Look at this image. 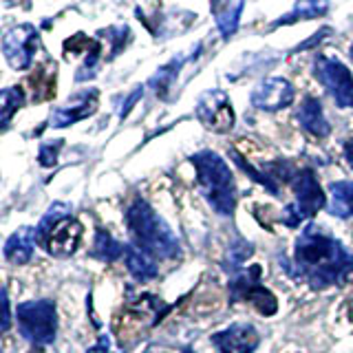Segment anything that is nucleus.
Instances as JSON below:
<instances>
[{"instance_id":"f257e3e1","label":"nucleus","mask_w":353,"mask_h":353,"mask_svg":"<svg viewBox=\"0 0 353 353\" xmlns=\"http://www.w3.org/2000/svg\"><path fill=\"white\" fill-rule=\"evenodd\" d=\"M294 263L298 276L312 290H325L353 281V254L336 236L314 223L307 225L296 239Z\"/></svg>"},{"instance_id":"f03ea898","label":"nucleus","mask_w":353,"mask_h":353,"mask_svg":"<svg viewBox=\"0 0 353 353\" xmlns=\"http://www.w3.org/2000/svg\"><path fill=\"white\" fill-rule=\"evenodd\" d=\"M126 228L132 236V245L150 254L152 259L168 261L181 256V245L172 230L143 199H135L126 210Z\"/></svg>"},{"instance_id":"7ed1b4c3","label":"nucleus","mask_w":353,"mask_h":353,"mask_svg":"<svg viewBox=\"0 0 353 353\" xmlns=\"http://www.w3.org/2000/svg\"><path fill=\"white\" fill-rule=\"evenodd\" d=\"M190 161L196 168V181L203 199L221 216H232L236 210V185L234 174L221 154L212 150L194 152Z\"/></svg>"},{"instance_id":"20e7f679","label":"nucleus","mask_w":353,"mask_h":353,"mask_svg":"<svg viewBox=\"0 0 353 353\" xmlns=\"http://www.w3.org/2000/svg\"><path fill=\"white\" fill-rule=\"evenodd\" d=\"M287 183L292 185L296 199L287 205L283 223L287 228H298L305 219L316 216L325 208V192L312 168H296V165H292Z\"/></svg>"},{"instance_id":"39448f33","label":"nucleus","mask_w":353,"mask_h":353,"mask_svg":"<svg viewBox=\"0 0 353 353\" xmlns=\"http://www.w3.org/2000/svg\"><path fill=\"white\" fill-rule=\"evenodd\" d=\"M18 331L31 345H51L58 334V314L53 301H29L16 309Z\"/></svg>"},{"instance_id":"423d86ee","label":"nucleus","mask_w":353,"mask_h":353,"mask_svg":"<svg viewBox=\"0 0 353 353\" xmlns=\"http://www.w3.org/2000/svg\"><path fill=\"white\" fill-rule=\"evenodd\" d=\"M314 75L340 108H353V75L338 58L318 53L314 58Z\"/></svg>"},{"instance_id":"0eeeda50","label":"nucleus","mask_w":353,"mask_h":353,"mask_svg":"<svg viewBox=\"0 0 353 353\" xmlns=\"http://www.w3.org/2000/svg\"><path fill=\"white\" fill-rule=\"evenodd\" d=\"M261 265H252V268L241 270L239 274L232 276L230 292L232 301H245L252 303L263 316H274L279 312V301L276 296L261 285Z\"/></svg>"},{"instance_id":"6e6552de","label":"nucleus","mask_w":353,"mask_h":353,"mask_svg":"<svg viewBox=\"0 0 353 353\" xmlns=\"http://www.w3.org/2000/svg\"><path fill=\"white\" fill-rule=\"evenodd\" d=\"M40 33L33 25H18L3 36V53L11 69L25 71L31 66L33 55L38 51Z\"/></svg>"},{"instance_id":"1a4fd4ad","label":"nucleus","mask_w":353,"mask_h":353,"mask_svg":"<svg viewBox=\"0 0 353 353\" xmlns=\"http://www.w3.org/2000/svg\"><path fill=\"white\" fill-rule=\"evenodd\" d=\"M196 117L214 132H228L236 124V115L230 104V97L221 88H210L199 97Z\"/></svg>"},{"instance_id":"9d476101","label":"nucleus","mask_w":353,"mask_h":353,"mask_svg":"<svg viewBox=\"0 0 353 353\" xmlns=\"http://www.w3.org/2000/svg\"><path fill=\"white\" fill-rule=\"evenodd\" d=\"M296 97L294 84L285 77H265V80L254 88L250 95V102L259 110H283L287 108Z\"/></svg>"},{"instance_id":"9b49d317","label":"nucleus","mask_w":353,"mask_h":353,"mask_svg":"<svg viewBox=\"0 0 353 353\" xmlns=\"http://www.w3.org/2000/svg\"><path fill=\"white\" fill-rule=\"evenodd\" d=\"M80 241H82V223L73 216H66L62 221H58L47 234L40 239V243L51 256H58V259H66L75 254V250L80 248Z\"/></svg>"},{"instance_id":"f8f14e48","label":"nucleus","mask_w":353,"mask_h":353,"mask_svg":"<svg viewBox=\"0 0 353 353\" xmlns=\"http://www.w3.org/2000/svg\"><path fill=\"white\" fill-rule=\"evenodd\" d=\"M97 99H99L97 88H86V91H80L73 99H69V104H64L62 108L53 110L49 124L53 128H66V126L75 124V121H82L86 117H91L97 110Z\"/></svg>"},{"instance_id":"ddd939ff","label":"nucleus","mask_w":353,"mask_h":353,"mask_svg":"<svg viewBox=\"0 0 353 353\" xmlns=\"http://www.w3.org/2000/svg\"><path fill=\"white\" fill-rule=\"evenodd\" d=\"M259 331L250 323H234L212 336V345L219 353H252L259 347Z\"/></svg>"},{"instance_id":"4468645a","label":"nucleus","mask_w":353,"mask_h":353,"mask_svg":"<svg viewBox=\"0 0 353 353\" xmlns=\"http://www.w3.org/2000/svg\"><path fill=\"white\" fill-rule=\"evenodd\" d=\"M298 121H301L303 130H307L309 135H314L318 139L323 137H329L331 132V126L325 117V110H323V104H320V99L314 97V95H307L301 106H298V113H296Z\"/></svg>"},{"instance_id":"2eb2a0df","label":"nucleus","mask_w":353,"mask_h":353,"mask_svg":"<svg viewBox=\"0 0 353 353\" xmlns=\"http://www.w3.org/2000/svg\"><path fill=\"white\" fill-rule=\"evenodd\" d=\"M36 243H38L36 228H29V225L18 228L5 243V250H3L5 259L9 263H14V265L29 263L31 256H33V250H36Z\"/></svg>"},{"instance_id":"dca6fc26","label":"nucleus","mask_w":353,"mask_h":353,"mask_svg":"<svg viewBox=\"0 0 353 353\" xmlns=\"http://www.w3.org/2000/svg\"><path fill=\"white\" fill-rule=\"evenodd\" d=\"M124 259H126V268L128 272L135 276V279L139 283H148L152 279H157V263H154V259L150 256V254H146L143 250H139L137 245H126L124 250Z\"/></svg>"},{"instance_id":"f3484780","label":"nucleus","mask_w":353,"mask_h":353,"mask_svg":"<svg viewBox=\"0 0 353 353\" xmlns=\"http://www.w3.org/2000/svg\"><path fill=\"white\" fill-rule=\"evenodd\" d=\"M327 11H329V0H298L290 14L281 16L272 25V29L285 27V25H294V22H301V20L323 18V16H327Z\"/></svg>"},{"instance_id":"a211bd4d","label":"nucleus","mask_w":353,"mask_h":353,"mask_svg":"<svg viewBox=\"0 0 353 353\" xmlns=\"http://www.w3.org/2000/svg\"><path fill=\"white\" fill-rule=\"evenodd\" d=\"M327 210L336 219L353 216V181H334L329 185Z\"/></svg>"},{"instance_id":"6ab92c4d","label":"nucleus","mask_w":353,"mask_h":353,"mask_svg":"<svg viewBox=\"0 0 353 353\" xmlns=\"http://www.w3.org/2000/svg\"><path fill=\"white\" fill-rule=\"evenodd\" d=\"M185 62H188L185 55H176V58H172L168 64H163L161 69L150 77L148 86H150L152 91L157 93L161 99H165V97H168V91L172 88V84L176 82V77H179V73H181V69H183V64H185Z\"/></svg>"},{"instance_id":"aec40b11","label":"nucleus","mask_w":353,"mask_h":353,"mask_svg":"<svg viewBox=\"0 0 353 353\" xmlns=\"http://www.w3.org/2000/svg\"><path fill=\"white\" fill-rule=\"evenodd\" d=\"M243 0H230V3L214 7V20H216V27L221 31V36L225 40L230 36H234V31L239 29V20L243 14Z\"/></svg>"},{"instance_id":"412c9836","label":"nucleus","mask_w":353,"mask_h":353,"mask_svg":"<svg viewBox=\"0 0 353 353\" xmlns=\"http://www.w3.org/2000/svg\"><path fill=\"white\" fill-rule=\"evenodd\" d=\"M25 106V91L20 86H7L0 91V128H7L11 117Z\"/></svg>"},{"instance_id":"4be33fe9","label":"nucleus","mask_w":353,"mask_h":353,"mask_svg":"<svg viewBox=\"0 0 353 353\" xmlns=\"http://www.w3.org/2000/svg\"><path fill=\"white\" fill-rule=\"evenodd\" d=\"M124 250L126 245H121L117 239L110 236V232L106 230H97L95 234V243H93V256L99 261H106V263H113L119 256H124Z\"/></svg>"},{"instance_id":"5701e85b","label":"nucleus","mask_w":353,"mask_h":353,"mask_svg":"<svg viewBox=\"0 0 353 353\" xmlns=\"http://www.w3.org/2000/svg\"><path fill=\"white\" fill-rule=\"evenodd\" d=\"M230 157L236 161V165H239V168H241L243 172H245L248 176H252L254 181H259L263 188H268V190H270L274 196H279V194H281L279 183L274 181V176H272L268 170H259V168H254V165H250L245 159L241 157V152H239V150H230Z\"/></svg>"},{"instance_id":"b1692460","label":"nucleus","mask_w":353,"mask_h":353,"mask_svg":"<svg viewBox=\"0 0 353 353\" xmlns=\"http://www.w3.org/2000/svg\"><path fill=\"white\" fill-rule=\"evenodd\" d=\"M102 36L110 42V55L108 58L113 60V58H117V55L126 49V44L130 42V38H132V31H130V27L128 25H117V27H108L106 31H99Z\"/></svg>"},{"instance_id":"393cba45","label":"nucleus","mask_w":353,"mask_h":353,"mask_svg":"<svg viewBox=\"0 0 353 353\" xmlns=\"http://www.w3.org/2000/svg\"><path fill=\"white\" fill-rule=\"evenodd\" d=\"M252 245L248 241H243V239H236V245H232L230 252H228V259L223 263V268L228 274H239L241 272V265L243 261H245L250 254H252Z\"/></svg>"},{"instance_id":"a878e982","label":"nucleus","mask_w":353,"mask_h":353,"mask_svg":"<svg viewBox=\"0 0 353 353\" xmlns=\"http://www.w3.org/2000/svg\"><path fill=\"white\" fill-rule=\"evenodd\" d=\"M99 53H102V44L95 42L93 47H91V51H88L84 64H82L80 69H77V73H75V80H77V82H84V80H88V77H93V75H95V66H97V62H99Z\"/></svg>"},{"instance_id":"bb28decb","label":"nucleus","mask_w":353,"mask_h":353,"mask_svg":"<svg viewBox=\"0 0 353 353\" xmlns=\"http://www.w3.org/2000/svg\"><path fill=\"white\" fill-rule=\"evenodd\" d=\"M62 143H64L62 139L42 143L40 150H38V161H40V165H44V168H51V165L58 163V154L62 150Z\"/></svg>"},{"instance_id":"cd10ccee","label":"nucleus","mask_w":353,"mask_h":353,"mask_svg":"<svg viewBox=\"0 0 353 353\" xmlns=\"http://www.w3.org/2000/svg\"><path fill=\"white\" fill-rule=\"evenodd\" d=\"M9 327H11V307H9L7 292L0 287V336L7 334Z\"/></svg>"},{"instance_id":"c85d7f7f","label":"nucleus","mask_w":353,"mask_h":353,"mask_svg":"<svg viewBox=\"0 0 353 353\" xmlns=\"http://www.w3.org/2000/svg\"><path fill=\"white\" fill-rule=\"evenodd\" d=\"M329 33H334V29H331V27H323V29H318L312 38H309L307 42H301V44H298V47H296L292 53H298V51H307V49H314L318 42H323L325 38H329Z\"/></svg>"},{"instance_id":"c756f323","label":"nucleus","mask_w":353,"mask_h":353,"mask_svg":"<svg viewBox=\"0 0 353 353\" xmlns=\"http://www.w3.org/2000/svg\"><path fill=\"white\" fill-rule=\"evenodd\" d=\"M141 95H143V86H135V91L124 99V104H121V108H119V119H126V115L132 110V106L139 102Z\"/></svg>"},{"instance_id":"7c9ffc66","label":"nucleus","mask_w":353,"mask_h":353,"mask_svg":"<svg viewBox=\"0 0 353 353\" xmlns=\"http://www.w3.org/2000/svg\"><path fill=\"white\" fill-rule=\"evenodd\" d=\"M345 159L349 161V165L353 168V139L345 141Z\"/></svg>"},{"instance_id":"2f4dec72","label":"nucleus","mask_w":353,"mask_h":353,"mask_svg":"<svg viewBox=\"0 0 353 353\" xmlns=\"http://www.w3.org/2000/svg\"><path fill=\"white\" fill-rule=\"evenodd\" d=\"M349 58H351V62H353V42H351V49H349Z\"/></svg>"}]
</instances>
